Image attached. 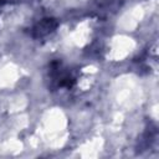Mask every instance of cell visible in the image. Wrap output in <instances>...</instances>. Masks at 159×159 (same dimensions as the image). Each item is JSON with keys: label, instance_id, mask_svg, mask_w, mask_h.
Returning <instances> with one entry per match:
<instances>
[{"label": "cell", "instance_id": "cell-1", "mask_svg": "<svg viewBox=\"0 0 159 159\" xmlns=\"http://www.w3.org/2000/svg\"><path fill=\"white\" fill-rule=\"evenodd\" d=\"M48 78L51 88L71 89L76 84V77L67 68L62 67L61 61H52L48 66Z\"/></svg>", "mask_w": 159, "mask_h": 159}, {"label": "cell", "instance_id": "cell-2", "mask_svg": "<svg viewBox=\"0 0 159 159\" xmlns=\"http://www.w3.org/2000/svg\"><path fill=\"white\" fill-rule=\"evenodd\" d=\"M57 26L58 21L55 17H43L30 29V34L34 39H42L52 34L57 29Z\"/></svg>", "mask_w": 159, "mask_h": 159}, {"label": "cell", "instance_id": "cell-3", "mask_svg": "<svg viewBox=\"0 0 159 159\" xmlns=\"http://www.w3.org/2000/svg\"><path fill=\"white\" fill-rule=\"evenodd\" d=\"M98 4L111 9L113 6H118L119 5V0H98Z\"/></svg>", "mask_w": 159, "mask_h": 159}, {"label": "cell", "instance_id": "cell-4", "mask_svg": "<svg viewBox=\"0 0 159 159\" xmlns=\"http://www.w3.org/2000/svg\"><path fill=\"white\" fill-rule=\"evenodd\" d=\"M1 2H4V0H0V4H1Z\"/></svg>", "mask_w": 159, "mask_h": 159}]
</instances>
